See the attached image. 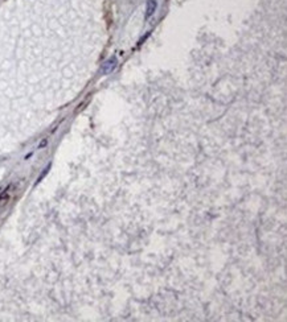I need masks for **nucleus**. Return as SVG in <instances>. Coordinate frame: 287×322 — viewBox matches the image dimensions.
Returning a JSON list of instances; mask_svg holds the SVG:
<instances>
[{
    "instance_id": "nucleus-2",
    "label": "nucleus",
    "mask_w": 287,
    "mask_h": 322,
    "mask_svg": "<svg viewBox=\"0 0 287 322\" xmlns=\"http://www.w3.org/2000/svg\"><path fill=\"white\" fill-rule=\"evenodd\" d=\"M157 7V0H147V8H146V20H148L152 15L155 13Z\"/></svg>"
},
{
    "instance_id": "nucleus-5",
    "label": "nucleus",
    "mask_w": 287,
    "mask_h": 322,
    "mask_svg": "<svg viewBox=\"0 0 287 322\" xmlns=\"http://www.w3.org/2000/svg\"><path fill=\"white\" fill-rule=\"evenodd\" d=\"M46 143H48V141H46V140H43V141H41V144H40V147H38V148L45 147V145H46Z\"/></svg>"
},
{
    "instance_id": "nucleus-1",
    "label": "nucleus",
    "mask_w": 287,
    "mask_h": 322,
    "mask_svg": "<svg viewBox=\"0 0 287 322\" xmlns=\"http://www.w3.org/2000/svg\"><path fill=\"white\" fill-rule=\"evenodd\" d=\"M117 63H118V61H117V58H115V57L109 58V60H107L106 62H105L103 65H102L101 71H102L103 74H110L111 71L115 70V67H117Z\"/></svg>"
},
{
    "instance_id": "nucleus-3",
    "label": "nucleus",
    "mask_w": 287,
    "mask_h": 322,
    "mask_svg": "<svg viewBox=\"0 0 287 322\" xmlns=\"http://www.w3.org/2000/svg\"><path fill=\"white\" fill-rule=\"evenodd\" d=\"M12 189V185H9L8 187H7L6 190H4L3 193H1V195H0V206H4L7 202L9 201V198H11V194H9V190Z\"/></svg>"
},
{
    "instance_id": "nucleus-4",
    "label": "nucleus",
    "mask_w": 287,
    "mask_h": 322,
    "mask_svg": "<svg viewBox=\"0 0 287 322\" xmlns=\"http://www.w3.org/2000/svg\"><path fill=\"white\" fill-rule=\"evenodd\" d=\"M49 168H51V165H48V166H46V168H45V170H44L43 173H41V176L38 177V179H37V184H38V182L41 181V179L44 178V176H45V174H46V173H48V172H49Z\"/></svg>"
}]
</instances>
